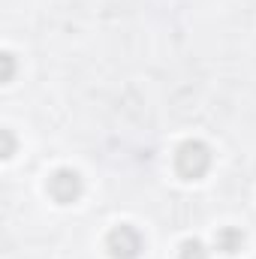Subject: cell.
<instances>
[{"label":"cell","instance_id":"4","mask_svg":"<svg viewBox=\"0 0 256 259\" xmlns=\"http://www.w3.org/2000/svg\"><path fill=\"white\" fill-rule=\"evenodd\" d=\"M241 244H244V235H241L238 229L226 226V229L217 232V250H223V253H235V250H241Z\"/></svg>","mask_w":256,"mask_h":259},{"label":"cell","instance_id":"2","mask_svg":"<svg viewBox=\"0 0 256 259\" xmlns=\"http://www.w3.org/2000/svg\"><path fill=\"white\" fill-rule=\"evenodd\" d=\"M142 232L133 226H115L106 238V250L115 259H136L142 253Z\"/></svg>","mask_w":256,"mask_h":259},{"label":"cell","instance_id":"1","mask_svg":"<svg viewBox=\"0 0 256 259\" xmlns=\"http://www.w3.org/2000/svg\"><path fill=\"white\" fill-rule=\"evenodd\" d=\"M175 169L187 181L202 178L211 169V151H208V145H202V142H184L175 151Z\"/></svg>","mask_w":256,"mask_h":259},{"label":"cell","instance_id":"3","mask_svg":"<svg viewBox=\"0 0 256 259\" xmlns=\"http://www.w3.org/2000/svg\"><path fill=\"white\" fill-rule=\"evenodd\" d=\"M81 190H84L81 175L72 172V169H58V172L49 178V196H52L55 202H61V205L75 202V199L81 196Z\"/></svg>","mask_w":256,"mask_h":259},{"label":"cell","instance_id":"5","mask_svg":"<svg viewBox=\"0 0 256 259\" xmlns=\"http://www.w3.org/2000/svg\"><path fill=\"white\" fill-rule=\"evenodd\" d=\"M181 259H208V250H205V244H202V241L190 238V241H184V244H181Z\"/></svg>","mask_w":256,"mask_h":259}]
</instances>
